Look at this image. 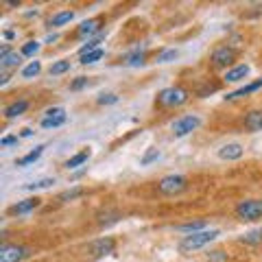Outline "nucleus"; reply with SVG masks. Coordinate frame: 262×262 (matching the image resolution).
Here are the masks:
<instances>
[{"label":"nucleus","instance_id":"f257e3e1","mask_svg":"<svg viewBox=\"0 0 262 262\" xmlns=\"http://www.w3.org/2000/svg\"><path fill=\"white\" fill-rule=\"evenodd\" d=\"M219 236V229H201V232H194L190 236H186V238L182 241V245H179V249H182L184 253L188 251H196L201 247H206V245H210L212 241H214Z\"/></svg>","mask_w":262,"mask_h":262},{"label":"nucleus","instance_id":"f03ea898","mask_svg":"<svg viewBox=\"0 0 262 262\" xmlns=\"http://www.w3.org/2000/svg\"><path fill=\"white\" fill-rule=\"evenodd\" d=\"M158 101L164 105V107H179V105H184L188 101V90L179 88V85H173V88H166L162 90Z\"/></svg>","mask_w":262,"mask_h":262},{"label":"nucleus","instance_id":"7ed1b4c3","mask_svg":"<svg viewBox=\"0 0 262 262\" xmlns=\"http://www.w3.org/2000/svg\"><path fill=\"white\" fill-rule=\"evenodd\" d=\"M236 214L243 221H258L262 219V201L260 199H247L236 206Z\"/></svg>","mask_w":262,"mask_h":262},{"label":"nucleus","instance_id":"20e7f679","mask_svg":"<svg viewBox=\"0 0 262 262\" xmlns=\"http://www.w3.org/2000/svg\"><path fill=\"white\" fill-rule=\"evenodd\" d=\"M186 186H188V182L184 175H166V177H162L158 184L162 194H179L186 190Z\"/></svg>","mask_w":262,"mask_h":262},{"label":"nucleus","instance_id":"39448f33","mask_svg":"<svg viewBox=\"0 0 262 262\" xmlns=\"http://www.w3.org/2000/svg\"><path fill=\"white\" fill-rule=\"evenodd\" d=\"M201 125V118L199 116H182V118H177L173 122V136L175 138H184L188 134H192V131Z\"/></svg>","mask_w":262,"mask_h":262},{"label":"nucleus","instance_id":"423d86ee","mask_svg":"<svg viewBox=\"0 0 262 262\" xmlns=\"http://www.w3.org/2000/svg\"><path fill=\"white\" fill-rule=\"evenodd\" d=\"M29 256V249L22 245H3L0 247V262H22Z\"/></svg>","mask_w":262,"mask_h":262},{"label":"nucleus","instance_id":"0eeeda50","mask_svg":"<svg viewBox=\"0 0 262 262\" xmlns=\"http://www.w3.org/2000/svg\"><path fill=\"white\" fill-rule=\"evenodd\" d=\"M66 122V110L63 107H53L46 112V116L42 118V127L44 129H55V127H61Z\"/></svg>","mask_w":262,"mask_h":262},{"label":"nucleus","instance_id":"6e6552de","mask_svg":"<svg viewBox=\"0 0 262 262\" xmlns=\"http://www.w3.org/2000/svg\"><path fill=\"white\" fill-rule=\"evenodd\" d=\"M236 61V51L229 46H221L216 48L214 53H212V63L219 66V68H223V66H229Z\"/></svg>","mask_w":262,"mask_h":262},{"label":"nucleus","instance_id":"1a4fd4ad","mask_svg":"<svg viewBox=\"0 0 262 262\" xmlns=\"http://www.w3.org/2000/svg\"><path fill=\"white\" fill-rule=\"evenodd\" d=\"M243 146L238 144V142H229V144H225V146H221L219 149V158L221 160H238V158H243Z\"/></svg>","mask_w":262,"mask_h":262},{"label":"nucleus","instance_id":"9d476101","mask_svg":"<svg viewBox=\"0 0 262 262\" xmlns=\"http://www.w3.org/2000/svg\"><path fill=\"white\" fill-rule=\"evenodd\" d=\"M114 238H101V241H96L90 245V253L92 256H105V253H112L114 251Z\"/></svg>","mask_w":262,"mask_h":262},{"label":"nucleus","instance_id":"9b49d317","mask_svg":"<svg viewBox=\"0 0 262 262\" xmlns=\"http://www.w3.org/2000/svg\"><path fill=\"white\" fill-rule=\"evenodd\" d=\"M247 75H249V66L247 63H241V66H234L232 70H227L225 81H229V83H236V81H243Z\"/></svg>","mask_w":262,"mask_h":262},{"label":"nucleus","instance_id":"f8f14e48","mask_svg":"<svg viewBox=\"0 0 262 262\" xmlns=\"http://www.w3.org/2000/svg\"><path fill=\"white\" fill-rule=\"evenodd\" d=\"M37 206H39V199H37V196H35V199H24V201L15 203V206L11 208V214H27V212L35 210Z\"/></svg>","mask_w":262,"mask_h":262},{"label":"nucleus","instance_id":"ddd939ff","mask_svg":"<svg viewBox=\"0 0 262 262\" xmlns=\"http://www.w3.org/2000/svg\"><path fill=\"white\" fill-rule=\"evenodd\" d=\"M262 88V79H258V81H253V83H249V85H245V88H241V90H236V92H232V94H227L225 98L227 101H234V98H241V96H245V94H251V92H256V90H260Z\"/></svg>","mask_w":262,"mask_h":262},{"label":"nucleus","instance_id":"4468645a","mask_svg":"<svg viewBox=\"0 0 262 262\" xmlns=\"http://www.w3.org/2000/svg\"><path fill=\"white\" fill-rule=\"evenodd\" d=\"M245 127L249 131H262V112H249L245 118Z\"/></svg>","mask_w":262,"mask_h":262},{"label":"nucleus","instance_id":"2eb2a0df","mask_svg":"<svg viewBox=\"0 0 262 262\" xmlns=\"http://www.w3.org/2000/svg\"><path fill=\"white\" fill-rule=\"evenodd\" d=\"M98 31H101V20L94 18V20H88V22L81 24V27H79V35H81V37L94 35V33H98Z\"/></svg>","mask_w":262,"mask_h":262},{"label":"nucleus","instance_id":"dca6fc26","mask_svg":"<svg viewBox=\"0 0 262 262\" xmlns=\"http://www.w3.org/2000/svg\"><path fill=\"white\" fill-rule=\"evenodd\" d=\"M90 158H92V151H90V149H83L81 153L72 155V158L66 162V166H68V168H77V166H81V164H85Z\"/></svg>","mask_w":262,"mask_h":262},{"label":"nucleus","instance_id":"f3484780","mask_svg":"<svg viewBox=\"0 0 262 262\" xmlns=\"http://www.w3.org/2000/svg\"><path fill=\"white\" fill-rule=\"evenodd\" d=\"M29 107V103L27 101H18V103H11L9 107L5 110V116L7 118H15V116H20V114H24Z\"/></svg>","mask_w":262,"mask_h":262},{"label":"nucleus","instance_id":"a211bd4d","mask_svg":"<svg viewBox=\"0 0 262 262\" xmlns=\"http://www.w3.org/2000/svg\"><path fill=\"white\" fill-rule=\"evenodd\" d=\"M42 153H44V146L39 144V146H35V149H33L31 153H27L24 158L18 160V166H29V164H33L35 160H39V155H42Z\"/></svg>","mask_w":262,"mask_h":262},{"label":"nucleus","instance_id":"6ab92c4d","mask_svg":"<svg viewBox=\"0 0 262 262\" xmlns=\"http://www.w3.org/2000/svg\"><path fill=\"white\" fill-rule=\"evenodd\" d=\"M22 61V57L18 53H5V55H0V66L3 68H13V66H18Z\"/></svg>","mask_w":262,"mask_h":262},{"label":"nucleus","instance_id":"aec40b11","mask_svg":"<svg viewBox=\"0 0 262 262\" xmlns=\"http://www.w3.org/2000/svg\"><path fill=\"white\" fill-rule=\"evenodd\" d=\"M72 18H75V13H72V11H59V13H55L51 18V27H61V24H68Z\"/></svg>","mask_w":262,"mask_h":262},{"label":"nucleus","instance_id":"412c9836","mask_svg":"<svg viewBox=\"0 0 262 262\" xmlns=\"http://www.w3.org/2000/svg\"><path fill=\"white\" fill-rule=\"evenodd\" d=\"M53 184H55V179L44 177V179H37V182H33V184H27L24 188H27V190H44V188H51Z\"/></svg>","mask_w":262,"mask_h":262},{"label":"nucleus","instance_id":"4be33fe9","mask_svg":"<svg viewBox=\"0 0 262 262\" xmlns=\"http://www.w3.org/2000/svg\"><path fill=\"white\" fill-rule=\"evenodd\" d=\"M39 70H42V63H39V61H31V63L27 66V68L22 70V77H24V79L37 77V75H39Z\"/></svg>","mask_w":262,"mask_h":262},{"label":"nucleus","instance_id":"5701e85b","mask_svg":"<svg viewBox=\"0 0 262 262\" xmlns=\"http://www.w3.org/2000/svg\"><path fill=\"white\" fill-rule=\"evenodd\" d=\"M103 48H98V51H92V53H88V55H81V63H94L98 59H103Z\"/></svg>","mask_w":262,"mask_h":262},{"label":"nucleus","instance_id":"b1692460","mask_svg":"<svg viewBox=\"0 0 262 262\" xmlns=\"http://www.w3.org/2000/svg\"><path fill=\"white\" fill-rule=\"evenodd\" d=\"M243 243H249V245L262 243V229H253V232L245 234V236H243Z\"/></svg>","mask_w":262,"mask_h":262},{"label":"nucleus","instance_id":"393cba45","mask_svg":"<svg viewBox=\"0 0 262 262\" xmlns=\"http://www.w3.org/2000/svg\"><path fill=\"white\" fill-rule=\"evenodd\" d=\"M70 70V61H57L51 66V75H63Z\"/></svg>","mask_w":262,"mask_h":262},{"label":"nucleus","instance_id":"a878e982","mask_svg":"<svg viewBox=\"0 0 262 262\" xmlns=\"http://www.w3.org/2000/svg\"><path fill=\"white\" fill-rule=\"evenodd\" d=\"M83 194V190L81 188H72V190H66L59 194V201H70V199H77V196Z\"/></svg>","mask_w":262,"mask_h":262},{"label":"nucleus","instance_id":"bb28decb","mask_svg":"<svg viewBox=\"0 0 262 262\" xmlns=\"http://www.w3.org/2000/svg\"><path fill=\"white\" fill-rule=\"evenodd\" d=\"M142 61H144V53H140V51L134 53V55H129L127 59H125V63H127V66H140Z\"/></svg>","mask_w":262,"mask_h":262},{"label":"nucleus","instance_id":"cd10ccee","mask_svg":"<svg viewBox=\"0 0 262 262\" xmlns=\"http://www.w3.org/2000/svg\"><path fill=\"white\" fill-rule=\"evenodd\" d=\"M206 225L203 221H196V223H186V225H179V229H184V232H201V227Z\"/></svg>","mask_w":262,"mask_h":262},{"label":"nucleus","instance_id":"c85d7f7f","mask_svg":"<svg viewBox=\"0 0 262 262\" xmlns=\"http://www.w3.org/2000/svg\"><path fill=\"white\" fill-rule=\"evenodd\" d=\"M39 51V44L37 42H27L22 46V55H27V57H31V55H35Z\"/></svg>","mask_w":262,"mask_h":262},{"label":"nucleus","instance_id":"c756f323","mask_svg":"<svg viewBox=\"0 0 262 262\" xmlns=\"http://www.w3.org/2000/svg\"><path fill=\"white\" fill-rule=\"evenodd\" d=\"M175 57H177V51H175V48H170V51H164V53L158 57V61H160V63H168L170 59H175Z\"/></svg>","mask_w":262,"mask_h":262},{"label":"nucleus","instance_id":"7c9ffc66","mask_svg":"<svg viewBox=\"0 0 262 262\" xmlns=\"http://www.w3.org/2000/svg\"><path fill=\"white\" fill-rule=\"evenodd\" d=\"M158 158H160V151H158V149H151V151L146 153L140 162H142V166H146V164H151L153 160H158Z\"/></svg>","mask_w":262,"mask_h":262},{"label":"nucleus","instance_id":"2f4dec72","mask_svg":"<svg viewBox=\"0 0 262 262\" xmlns=\"http://www.w3.org/2000/svg\"><path fill=\"white\" fill-rule=\"evenodd\" d=\"M92 51H98V39H92V42H88L83 48H81V55H88Z\"/></svg>","mask_w":262,"mask_h":262},{"label":"nucleus","instance_id":"473e14b6","mask_svg":"<svg viewBox=\"0 0 262 262\" xmlns=\"http://www.w3.org/2000/svg\"><path fill=\"white\" fill-rule=\"evenodd\" d=\"M116 101H118L116 94H103L98 98V105H110V103H116Z\"/></svg>","mask_w":262,"mask_h":262},{"label":"nucleus","instance_id":"72a5a7b5","mask_svg":"<svg viewBox=\"0 0 262 262\" xmlns=\"http://www.w3.org/2000/svg\"><path fill=\"white\" fill-rule=\"evenodd\" d=\"M85 85H88V79H85V77H79L70 88H72V90H81V88H85Z\"/></svg>","mask_w":262,"mask_h":262},{"label":"nucleus","instance_id":"f704fd0d","mask_svg":"<svg viewBox=\"0 0 262 262\" xmlns=\"http://www.w3.org/2000/svg\"><path fill=\"white\" fill-rule=\"evenodd\" d=\"M18 142V138H13V136H7V138H3V140H0V144L3 146H11V144H15Z\"/></svg>","mask_w":262,"mask_h":262},{"label":"nucleus","instance_id":"c9c22d12","mask_svg":"<svg viewBox=\"0 0 262 262\" xmlns=\"http://www.w3.org/2000/svg\"><path fill=\"white\" fill-rule=\"evenodd\" d=\"M29 136H33V131L27 127V129H22V138H29Z\"/></svg>","mask_w":262,"mask_h":262}]
</instances>
